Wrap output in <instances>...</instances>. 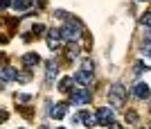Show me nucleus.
Listing matches in <instances>:
<instances>
[{"mask_svg": "<svg viewBox=\"0 0 151 129\" xmlns=\"http://www.w3.org/2000/svg\"><path fill=\"white\" fill-rule=\"evenodd\" d=\"M93 68H95V64H93V59H83V61H81V68H79V70L93 72Z\"/></svg>", "mask_w": 151, "mask_h": 129, "instance_id": "a211bd4d", "label": "nucleus"}, {"mask_svg": "<svg viewBox=\"0 0 151 129\" xmlns=\"http://www.w3.org/2000/svg\"><path fill=\"white\" fill-rule=\"evenodd\" d=\"M72 88H75V79L72 77H63L61 82H59V91H61V93H70Z\"/></svg>", "mask_w": 151, "mask_h": 129, "instance_id": "4468645a", "label": "nucleus"}, {"mask_svg": "<svg viewBox=\"0 0 151 129\" xmlns=\"http://www.w3.org/2000/svg\"><path fill=\"white\" fill-rule=\"evenodd\" d=\"M29 79H32V75H29V72H18V77H16V82H23V84H27Z\"/></svg>", "mask_w": 151, "mask_h": 129, "instance_id": "6ab92c4d", "label": "nucleus"}, {"mask_svg": "<svg viewBox=\"0 0 151 129\" xmlns=\"http://www.w3.org/2000/svg\"><path fill=\"white\" fill-rule=\"evenodd\" d=\"M32 32H34V34H43L45 30H43V25H34V27H32Z\"/></svg>", "mask_w": 151, "mask_h": 129, "instance_id": "5701e85b", "label": "nucleus"}, {"mask_svg": "<svg viewBox=\"0 0 151 129\" xmlns=\"http://www.w3.org/2000/svg\"><path fill=\"white\" fill-rule=\"evenodd\" d=\"M95 118H97V125H101V127H108V125L113 122V109H108V107H99V109L95 111Z\"/></svg>", "mask_w": 151, "mask_h": 129, "instance_id": "20e7f679", "label": "nucleus"}, {"mask_svg": "<svg viewBox=\"0 0 151 129\" xmlns=\"http://www.w3.org/2000/svg\"><path fill=\"white\" fill-rule=\"evenodd\" d=\"M140 52L145 54V57H151V39H145L142 45H140Z\"/></svg>", "mask_w": 151, "mask_h": 129, "instance_id": "dca6fc26", "label": "nucleus"}, {"mask_svg": "<svg viewBox=\"0 0 151 129\" xmlns=\"http://www.w3.org/2000/svg\"><path fill=\"white\" fill-rule=\"evenodd\" d=\"M32 2H34V0H9V7H12L16 14H25L32 7Z\"/></svg>", "mask_w": 151, "mask_h": 129, "instance_id": "6e6552de", "label": "nucleus"}, {"mask_svg": "<svg viewBox=\"0 0 151 129\" xmlns=\"http://www.w3.org/2000/svg\"><path fill=\"white\" fill-rule=\"evenodd\" d=\"M65 54H68V59H75L77 54H79V45H77V41H70V43H68Z\"/></svg>", "mask_w": 151, "mask_h": 129, "instance_id": "2eb2a0df", "label": "nucleus"}, {"mask_svg": "<svg viewBox=\"0 0 151 129\" xmlns=\"http://www.w3.org/2000/svg\"><path fill=\"white\" fill-rule=\"evenodd\" d=\"M16 77H18V70H16V68H12V66H2V68H0V79H2V82H16Z\"/></svg>", "mask_w": 151, "mask_h": 129, "instance_id": "9d476101", "label": "nucleus"}, {"mask_svg": "<svg viewBox=\"0 0 151 129\" xmlns=\"http://www.w3.org/2000/svg\"><path fill=\"white\" fill-rule=\"evenodd\" d=\"M54 14H57L59 18H68V14H65V12H61V9H59V12H54Z\"/></svg>", "mask_w": 151, "mask_h": 129, "instance_id": "393cba45", "label": "nucleus"}, {"mask_svg": "<svg viewBox=\"0 0 151 129\" xmlns=\"http://www.w3.org/2000/svg\"><path fill=\"white\" fill-rule=\"evenodd\" d=\"M57 72H59V66L54 64V61H45V79H47V84H52V82H54Z\"/></svg>", "mask_w": 151, "mask_h": 129, "instance_id": "9b49d317", "label": "nucleus"}, {"mask_svg": "<svg viewBox=\"0 0 151 129\" xmlns=\"http://www.w3.org/2000/svg\"><path fill=\"white\" fill-rule=\"evenodd\" d=\"M7 118H9V116H7V111H5V109H0V122H5Z\"/></svg>", "mask_w": 151, "mask_h": 129, "instance_id": "b1692460", "label": "nucleus"}, {"mask_svg": "<svg viewBox=\"0 0 151 129\" xmlns=\"http://www.w3.org/2000/svg\"><path fill=\"white\" fill-rule=\"evenodd\" d=\"M59 129H63V127H59Z\"/></svg>", "mask_w": 151, "mask_h": 129, "instance_id": "c756f323", "label": "nucleus"}, {"mask_svg": "<svg viewBox=\"0 0 151 129\" xmlns=\"http://www.w3.org/2000/svg\"><path fill=\"white\" fill-rule=\"evenodd\" d=\"M38 61H41V57H38L36 52H27V54H23V64H25V68H34Z\"/></svg>", "mask_w": 151, "mask_h": 129, "instance_id": "ddd939ff", "label": "nucleus"}, {"mask_svg": "<svg viewBox=\"0 0 151 129\" xmlns=\"http://www.w3.org/2000/svg\"><path fill=\"white\" fill-rule=\"evenodd\" d=\"M149 97H151V95H149ZM149 111H151V102H149Z\"/></svg>", "mask_w": 151, "mask_h": 129, "instance_id": "cd10ccee", "label": "nucleus"}, {"mask_svg": "<svg viewBox=\"0 0 151 129\" xmlns=\"http://www.w3.org/2000/svg\"><path fill=\"white\" fill-rule=\"evenodd\" d=\"M140 2H147V0H140Z\"/></svg>", "mask_w": 151, "mask_h": 129, "instance_id": "c85d7f7f", "label": "nucleus"}, {"mask_svg": "<svg viewBox=\"0 0 151 129\" xmlns=\"http://www.w3.org/2000/svg\"><path fill=\"white\" fill-rule=\"evenodd\" d=\"M47 116L50 118H54V120H61V118H65V111H68V104L65 102H59V104H54L52 107V102H47Z\"/></svg>", "mask_w": 151, "mask_h": 129, "instance_id": "423d86ee", "label": "nucleus"}, {"mask_svg": "<svg viewBox=\"0 0 151 129\" xmlns=\"http://www.w3.org/2000/svg\"><path fill=\"white\" fill-rule=\"evenodd\" d=\"M7 5H9V0H0V9H5Z\"/></svg>", "mask_w": 151, "mask_h": 129, "instance_id": "bb28decb", "label": "nucleus"}, {"mask_svg": "<svg viewBox=\"0 0 151 129\" xmlns=\"http://www.w3.org/2000/svg\"><path fill=\"white\" fill-rule=\"evenodd\" d=\"M133 95L138 97V100H147V97H149V86L142 84V82L135 84V86H133Z\"/></svg>", "mask_w": 151, "mask_h": 129, "instance_id": "f8f14e48", "label": "nucleus"}, {"mask_svg": "<svg viewBox=\"0 0 151 129\" xmlns=\"http://www.w3.org/2000/svg\"><path fill=\"white\" fill-rule=\"evenodd\" d=\"M77 118H79V122H83L88 129H93L95 125H97V118H95V113H90V111H79Z\"/></svg>", "mask_w": 151, "mask_h": 129, "instance_id": "1a4fd4ad", "label": "nucleus"}, {"mask_svg": "<svg viewBox=\"0 0 151 129\" xmlns=\"http://www.w3.org/2000/svg\"><path fill=\"white\" fill-rule=\"evenodd\" d=\"M70 102H72V104H86V102H90V91H88V86L72 88V91H70Z\"/></svg>", "mask_w": 151, "mask_h": 129, "instance_id": "7ed1b4c3", "label": "nucleus"}, {"mask_svg": "<svg viewBox=\"0 0 151 129\" xmlns=\"http://www.w3.org/2000/svg\"><path fill=\"white\" fill-rule=\"evenodd\" d=\"M129 122H138V113L135 111H129Z\"/></svg>", "mask_w": 151, "mask_h": 129, "instance_id": "4be33fe9", "label": "nucleus"}, {"mask_svg": "<svg viewBox=\"0 0 151 129\" xmlns=\"http://www.w3.org/2000/svg\"><path fill=\"white\" fill-rule=\"evenodd\" d=\"M59 32H61V39H63V43H70V41H79V36H81V25L79 23H65L63 27H59Z\"/></svg>", "mask_w": 151, "mask_h": 129, "instance_id": "f257e3e1", "label": "nucleus"}, {"mask_svg": "<svg viewBox=\"0 0 151 129\" xmlns=\"http://www.w3.org/2000/svg\"><path fill=\"white\" fill-rule=\"evenodd\" d=\"M147 70H149V66H147V64H142V61H140V64L135 66V72H147Z\"/></svg>", "mask_w": 151, "mask_h": 129, "instance_id": "412c9836", "label": "nucleus"}, {"mask_svg": "<svg viewBox=\"0 0 151 129\" xmlns=\"http://www.w3.org/2000/svg\"><path fill=\"white\" fill-rule=\"evenodd\" d=\"M45 36H47V48H50V50H59V48L63 45V39H61L59 27H50V30L45 32Z\"/></svg>", "mask_w": 151, "mask_h": 129, "instance_id": "39448f33", "label": "nucleus"}, {"mask_svg": "<svg viewBox=\"0 0 151 129\" xmlns=\"http://www.w3.org/2000/svg\"><path fill=\"white\" fill-rule=\"evenodd\" d=\"M32 102V95L27 93H16V104H29Z\"/></svg>", "mask_w": 151, "mask_h": 129, "instance_id": "f3484780", "label": "nucleus"}, {"mask_svg": "<svg viewBox=\"0 0 151 129\" xmlns=\"http://www.w3.org/2000/svg\"><path fill=\"white\" fill-rule=\"evenodd\" d=\"M72 79H75V84H77V86H90V84H93V72L77 70Z\"/></svg>", "mask_w": 151, "mask_h": 129, "instance_id": "0eeeda50", "label": "nucleus"}, {"mask_svg": "<svg viewBox=\"0 0 151 129\" xmlns=\"http://www.w3.org/2000/svg\"><path fill=\"white\" fill-rule=\"evenodd\" d=\"M106 129H122V127H120V125H117V122H111V125H108Z\"/></svg>", "mask_w": 151, "mask_h": 129, "instance_id": "a878e982", "label": "nucleus"}, {"mask_svg": "<svg viewBox=\"0 0 151 129\" xmlns=\"http://www.w3.org/2000/svg\"><path fill=\"white\" fill-rule=\"evenodd\" d=\"M124 97H126V86L122 84V82L111 84V88H108V102L113 104V107H122V104H124Z\"/></svg>", "mask_w": 151, "mask_h": 129, "instance_id": "f03ea898", "label": "nucleus"}, {"mask_svg": "<svg viewBox=\"0 0 151 129\" xmlns=\"http://www.w3.org/2000/svg\"><path fill=\"white\" fill-rule=\"evenodd\" d=\"M140 20H142V25H145V27H151V12H149V14H145V16H142Z\"/></svg>", "mask_w": 151, "mask_h": 129, "instance_id": "aec40b11", "label": "nucleus"}]
</instances>
